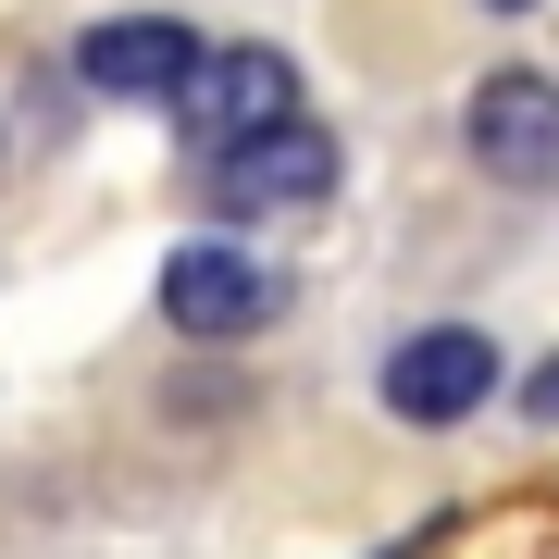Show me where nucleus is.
Wrapping results in <instances>:
<instances>
[{
    "label": "nucleus",
    "mask_w": 559,
    "mask_h": 559,
    "mask_svg": "<svg viewBox=\"0 0 559 559\" xmlns=\"http://www.w3.org/2000/svg\"><path fill=\"white\" fill-rule=\"evenodd\" d=\"M522 423H559V360H535V373H522Z\"/></svg>",
    "instance_id": "7"
},
{
    "label": "nucleus",
    "mask_w": 559,
    "mask_h": 559,
    "mask_svg": "<svg viewBox=\"0 0 559 559\" xmlns=\"http://www.w3.org/2000/svg\"><path fill=\"white\" fill-rule=\"evenodd\" d=\"M498 13H522V0H498Z\"/></svg>",
    "instance_id": "9"
},
{
    "label": "nucleus",
    "mask_w": 559,
    "mask_h": 559,
    "mask_svg": "<svg viewBox=\"0 0 559 559\" xmlns=\"http://www.w3.org/2000/svg\"><path fill=\"white\" fill-rule=\"evenodd\" d=\"M274 112H299V62H286V50H200L187 87H175V124L200 150L249 138V124H274Z\"/></svg>",
    "instance_id": "5"
},
{
    "label": "nucleus",
    "mask_w": 559,
    "mask_h": 559,
    "mask_svg": "<svg viewBox=\"0 0 559 559\" xmlns=\"http://www.w3.org/2000/svg\"><path fill=\"white\" fill-rule=\"evenodd\" d=\"M323 187H336V138L311 112H274V124H249V138L212 150V200L224 212H311Z\"/></svg>",
    "instance_id": "2"
},
{
    "label": "nucleus",
    "mask_w": 559,
    "mask_h": 559,
    "mask_svg": "<svg viewBox=\"0 0 559 559\" xmlns=\"http://www.w3.org/2000/svg\"><path fill=\"white\" fill-rule=\"evenodd\" d=\"M385 559H423V547H385Z\"/></svg>",
    "instance_id": "8"
},
{
    "label": "nucleus",
    "mask_w": 559,
    "mask_h": 559,
    "mask_svg": "<svg viewBox=\"0 0 559 559\" xmlns=\"http://www.w3.org/2000/svg\"><path fill=\"white\" fill-rule=\"evenodd\" d=\"M274 311H286V286L261 274L249 249H224V237H187L162 261V323H175V336H249V323H274Z\"/></svg>",
    "instance_id": "4"
},
{
    "label": "nucleus",
    "mask_w": 559,
    "mask_h": 559,
    "mask_svg": "<svg viewBox=\"0 0 559 559\" xmlns=\"http://www.w3.org/2000/svg\"><path fill=\"white\" fill-rule=\"evenodd\" d=\"M460 138H473V162L498 187H559V75H535V62L485 75L473 112H460Z\"/></svg>",
    "instance_id": "3"
},
{
    "label": "nucleus",
    "mask_w": 559,
    "mask_h": 559,
    "mask_svg": "<svg viewBox=\"0 0 559 559\" xmlns=\"http://www.w3.org/2000/svg\"><path fill=\"white\" fill-rule=\"evenodd\" d=\"M187 62H200V38H187V13H112L75 38V75L100 87V100H175Z\"/></svg>",
    "instance_id": "6"
},
{
    "label": "nucleus",
    "mask_w": 559,
    "mask_h": 559,
    "mask_svg": "<svg viewBox=\"0 0 559 559\" xmlns=\"http://www.w3.org/2000/svg\"><path fill=\"white\" fill-rule=\"evenodd\" d=\"M498 399V336L485 323H423V336L385 348V411L411 423V436H448V423H473Z\"/></svg>",
    "instance_id": "1"
}]
</instances>
